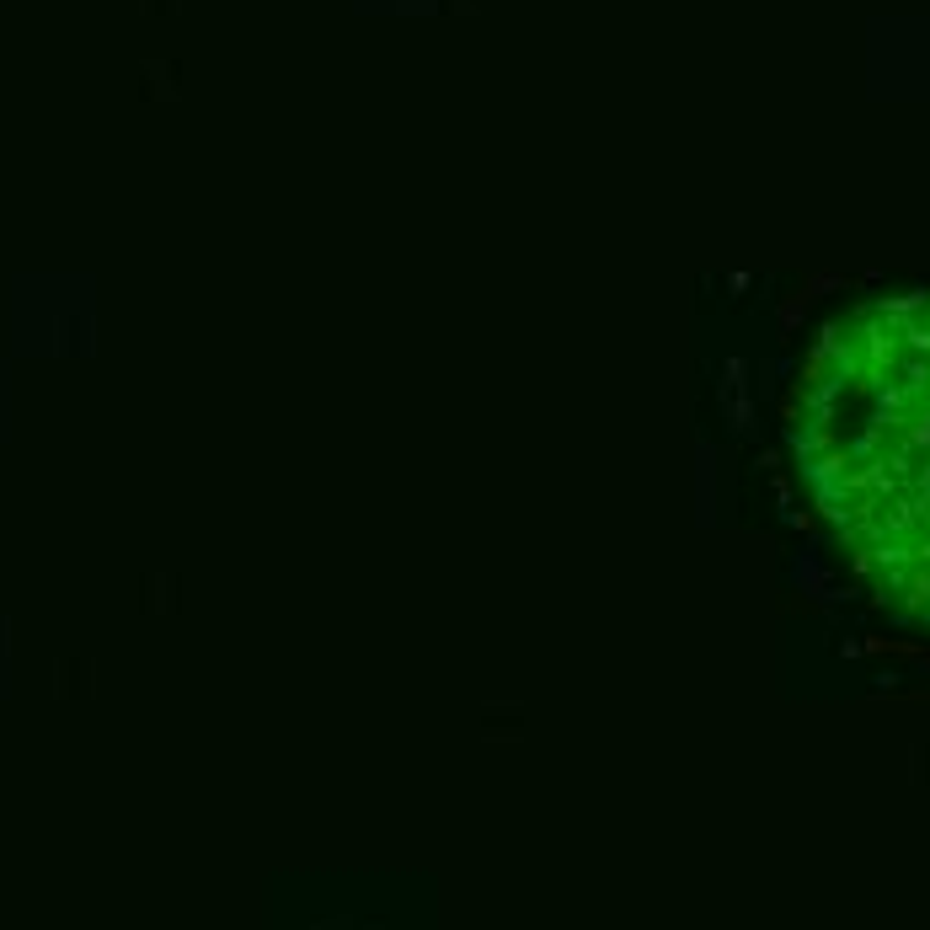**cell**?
<instances>
[{
	"label": "cell",
	"mask_w": 930,
	"mask_h": 930,
	"mask_svg": "<svg viewBox=\"0 0 930 930\" xmlns=\"http://www.w3.org/2000/svg\"><path fill=\"white\" fill-rule=\"evenodd\" d=\"M786 433L850 572L882 610L930 626V289L834 321L792 385Z\"/></svg>",
	"instance_id": "obj_1"
}]
</instances>
